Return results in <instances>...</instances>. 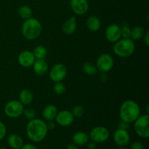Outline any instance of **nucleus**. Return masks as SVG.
I'll list each match as a JSON object with an SVG mask.
<instances>
[{
    "label": "nucleus",
    "instance_id": "nucleus-16",
    "mask_svg": "<svg viewBox=\"0 0 149 149\" xmlns=\"http://www.w3.org/2000/svg\"><path fill=\"white\" fill-rule=\"evenodd\" d=\"M35 74L39 76H43L48 71L49 66L45 59H36L32 65Z\"/></svg>",
    "mask_w": 149,
    "mask_h": 149
},
{
    "label": "nucleus",
    "instance_id": "nucleus-34",
    "mask_svg": "<svg viewBox=\"0 0 149 149\" xmlns=\"http://www.w3.org/2000/svg\"><path fill=\"white\" fill-rule=\"evenodd\" d=\"M47 127L48 130H52L55 129V123L53 121H48L47 123H46Z\"/></svg>",
    "mask_w": 149,
    "mask_h": 149
},
{
    "label": "nucleus",
    "instance_id": "nucleus-18",
    "mask_svg": "<svg viewBox=\"0 0 149 149\" xmlns=\"http://www.w3.org/2000/svg\"><path fill=\"white\" fill-rule=\"evenodd\" d=\"M86 25L89 31L92 32H96L100 29L101 22L97 16L92 15L87 19Z\"/></svg>",
    "mask_w": 149,
    "mask_h": 149
},
{
    "label": "nucleus",
    "instance_id": "nucleus-30",
    "mask_svg": "<svg viewBox=\"0 0 149 149\" xmlns=\"http://www.w3.org/2000/svg\"><path fill=\"white\" fill-rule=\"evenodd\" d=\"M6 134H7V128L5 125L0 121V141L4 139Z\"/></svg>",
    "mask_w": 149,
    "mask_h": 149
},
{
    "label": "nucleus",
    "instance_id": "nucleus-22",
    "mask_svg": "<svg viewBox=\"0 0 149 149\" xmlns=\"http://www.w3.org/2000/svg\"><path fill=\"white\" fill-rule=\"evenodd\" d=\"M144 33H145V30L141 26H134L131 29L130 32V39L133 41L140 40L143 38Z\"/></svg>",
    "mask_w": 149,
    "mask_h": 149
},
{
    "label": "nucleus",
    "instance_id": "nucleus-33",
    "mask_svg": "<svg viewBox=\"0 0 149 149\" xmlns=\"http://www.w3.org/2000/svg\"><path fill=\"white\" fill-rule=\"evenodd\" d=\"M20 149H38V148H36L34 145H33V144L26 143V144H23Z\"/></svg>",
    "mask_w": 149,
    "mask_h": 149
},
{
    "label": "nucleus",
    "instance_id": "nucleus-13",
    "mask_svg": "<svg viewBox=\"0 0 149 149\" xmlns=\"http://www.w3.org/2000/svg\"><path fill=\"white\" fill-rule=\"evenodd\" d=\"M71 10L78 15H83L89 10V3L87 0H71L70 2Z\"/></svg>",
    "mask_w": 149,
    "mask_h": 149
},
{
    "label": "nucleus",
    "instance_id": "nucleus-6",
    "mask_svg": "<svg viewBox=\"0 0 149 149\" xmlns=\"http://www.w3.org/2000/svg\"><path fill=\"white\" fill-rule=\"evenodd\" d=\"M24 106L19 100H13L7 102L4 106V113L9 118L15 119L23 114Z\"/></svg>",
    "mask_w": 149,
    "mask_h": 149
},
{
    "label": "nucleus",
    "instance_id": "nucleus-9",
    "mask_svg": "<svg viewBox=\"0 0 149 149\" xmlns=\"http://www.w3.org/2000/svg\"><path fill=\"white\" fill-rule=\"evenodd\" d=\"M67 74V68L62 63H56L50 68L49 76L50 79L54 82L62 81Z\"/></svg>",
    "mask_w": 149,
    "mask_h": 149
},
{
    "label": "nucleus",
    "instance_id": "nucleus-14",
    "mask_svg": "<svg viewBox=\"0 0 149 149\" xmlns=\"http://www.w3.org/2000/svg\"><path fill=\"white\" fill-rule=\"evenodd\" d=\"M36 58H35L33 52L29 50H24L21 52L19 54L18 58H17L18 63L21 66L26 67V68L32 66Z\"/></svg>",
    "mask_w": 149,
    "mask_h": 149
},
{
    "label": "nucleus",
    "instance_id": "nucleus-27",
    "mask_svg": "<svg viewBox=\"0 0 149 149\" xmlns=\"http://www.w3.org/2000/svg\"><path fill=\"white\" fill-rule=\"evenodd\" d=\"M65 86L62 81L59 82H55V84L53 86V91L55 94L57 95H62L65 92Z\"/></svg>",
    "mask_w": 149,
    "mask_h": 149
},
{
    "label": "nucleus",
    "instance_id": "nucleus-36",
    "mask_svg": "<svg viewBox=\"0 0 149 149\" xmlns=\"http://www.w3.org/2000/svg\"><path fill=\"white\" fill-rule=\"evenodd\" d=\"M119 128L123 130H127V129L129 128V124L126 123V122H122H122L119 124Z\"/></svg>",
    "mask_w": 149,
    "mask_h": 149
},
{
    "label": "nucleus",
    "instance_id": "nucleus-29",
    "mask_svg": "<svg viewBox=\"0 0 149 149\" xmlns=\"http://www.w3.org/2000/svg\"><path fill=\"white\" fill-rule=\"evenodd\" d=\"M23 114L26 119L31 120L36 117V112L32 109H24L23 111Z\"/></svg>",
    "mask_w": 149,
    "mask_h": 149
},
{
    "label": "nucleus",
    "instance_id": "nucleus-24",
    "mask_svg": "<svg viewBox=\"0 0 149 149\" xmlns=\"http://www.w3.org/2000/svg\"><path fill=\"white\" fill-rule=\"evenodd\" d=\"M32 52L36 59H45L47 55V49L42 45H39L34 48Z\"/></svg>",
    "mask_w": 149,
    "mask_h": 149
},
{
    "label": "nucleus",
    "instance_id": "nucleus-31",
    "mask_svg": "<svg viewBox=\"0 0 149 149\" xmlns=\"http://www.w3.org/2000/svg\"><path fill=\"white\" fill-rule=\"evenodd\" d=\"M130 149H144V145L141 141H135L131 144Z\"/></svg>",
    "mask_w": 149,
    "mask_h": 149
},
{
    "label": "nucleus",
    "instance_id": "nucleus-25",
    "mask_svg": "<svg viewBox=\"0 0 149 149\" xmlns=\"http://www.w3.org/2000/svg\"><path fill=\"white\" fill-rule=\"evenodd\" d=\"M18 14L20 17L26 20L32 17L33 13L30 7L27 5H23L18 9Z\"/></svg>",
    "mask_w": 149,
    "mask_h": 149
},
{
    "label": "nucleus",
    "instance_id": "nucleus-37",
    "mask_svg": "<svg viewBox=\"0 0 149 149\" xmlns=\"http://www.w3.org/2000/svg\"><path fill=\"white\" fill-rule=\"evenodd\" d=\"M66 149H79V147L77 145H76V144H74V143H73L69 144V145L67 146Z\"/></svg>",
    "mask_w": 149,
    "mask_h": 149
},
{
    "label": "nucleus",
    "instance_id": "nucleus-32",
    "mask_svg": "<svg viewBox=\"0 0 149 149\" xmlns=\"http://www.w3.org/2000/svg\"><path fill=\"white\" fill-rule=\"evenodd\" d=\"M143 42L146 45V46L148 47L149 46V31H147L146 32H145L143 36Z\"/></svg>",
    "mask_w": 149,
    "mask_h": 149
},
{
    "label": "nucleus",
    "instance_id": "nucleus-28",
    "mask_svg": "<svg viewBox=\"0 0 149 149\" xmlns=\"http://www.w3.org/2000/svg\"><path fill=\"white\" fill-rule=\"evenodd\" d=\"M71 113H72L74 117L81 118L84 115V109L81 106L77 105V106H75L73 108L72 111H71Z\"/></svg>",
    "mask_w": 149,
    "mask_h": 149
},
{
    "label": "nucleus",
    "instance_id": "nucleus-5",
    "mask_svg": "<svg viewBox=\"0 0 149 149\" xmlns=\"http://www.w3.org/2000/svg\"><path fill=\"white\" fill-rule=\"evenodd\" d=\"M133 123L135 133L142 138H148L149 137V116L148 113L140 115Z\"/></svg>",
    "mask_w": 149,
    "mask_h": 149
},
{
    "label": "nucleus",
    "instance_id": "nucleus-39",
    "mask_svg": "<svg viewBox=\"0 0 149 149\" xmlns=\"http://www.w3.org/2000/svg\"><path fill=\"white\" fill-rule=\"evenodd\" d=\"M116 149H128V148H125V147H119V148H116Z\"/></svg>",
    "mask_w": 149,
    "mask_h": 149
},
{
    "label": "nucleus",
    "instance_id": "nucleus-10",
    "mask_svg": "<svg viewBox=\"0 0 149 149\" xmlns=\"http://www.w3.org/2000/svg\"><path fill=\"white\" fill-rule=\"evenodd\" d=\"M113 141L119 147H125L129 144L130 141V136L127 130L118 128L113 135Z\"/></svg>",
    "mask_w": 149,
    "mask_h": 149
},
{
    "label": "nucleus",
    "instance_id": "nucleus-41",
    "mask_svg": "<svg viewBox=\"0 0 149 149\" xmlns=\"http://www.w3.org/2000/svg\"><path fill=\"white\" fill-rule=\"evenodd\" d=\"M12 149H14V148H12Z\"/></svg>",
    "mask_w": 149,
    "mask_h": 149
},
{
    "label": "nucleus",
    "instance_id": "nucleus-3",
    "mask_svg": "<svg viewBox=\"0 0 149 149\" xmlns=\"http://www.w3.org/2000/svg\"><path fill=\"white\" fill-rule=\"evenodd\" d=\"M42 31V26L40 22L32 17L25 20L22 25V34L27 40L32 41L36 39L41 35Z\"/></svg>",
    "mask_w": 149,
    "mask_h": 149
},
{
    "label": "nucleus",
    "instance_id": "nucleus-7",
    "mask_svg": "<svg viewBox=\"0 0 149 149\" xmlns=\"http://www.w3.org/2000/svg\"><path fill=\"white\" fill-rule=\"evenodd\" d=\"M114 65L113 58L110 54H101L96 61V67L101 73H107L113 68Z\"/></svg>",
    "mask_w": 149,
    "mask_h": 149
},
{
    "label": "nucleus",
    "instance_id": "nucleus-15",
    "mask_svg": "<svg viewBox=\"0 0 149 149\" xmlns=\"http://www.w3.org/2000/svg\"><path fill=\"white\" fill-rule=\"evenodd\" d=\"M77 28V17L71 16L68 20H66L62 25V31L65 35H71L76 31Z\"/></svg>",
    "mask_w": 149,
    "mask_h": 149
},
{
    "label": "nucleus",
    "instance_id": "nucleus-12",
    "mask_svg": "<svg viewBox=\"0 0 149 149\" xmlns=\"http://www.w3.org/2000/svg\"><path fill=\"white\" fill-rule=\"evenodd\" d=\"M55 121L58 125L61 127H68L74 122V117L71 111L67 110L61 111L58 112L55 117Z\"/></svg>",
    "mask_w": 149,
    "mask_h": 149
},
{
    "label": "nucleus",
    "instance_id": "nucleus-26",
    "mask_svg": "<svg viewBox=\"0 0 149 149\" xmlns=\"http://www.w3.org/2000/svg\"><path fill=\"white\" fill-rule=\"evenodd\" d=\"M121 29V36L122 38H130V32L131 29L129 25L126 23H124L122 26H120Z\"/></svg>",
    "mask_w": 149,
    "mask_h": 149
},
{
    "label": "nucleus",
    "instance_id": "nucleus-19",
    "mask_svg": "<svg viewBox=\"0 0 149 149\" xmlns=\"http://www.w3.org/2000/svg\"><path fill=\"white\" fill-rule=\"evenodd\" d=\"M33 95L31 90L28 89H24L21 90L19 93V101L23 105V106H29L33 102Z\"/></svg>",
    "mask_w": 149,
    "mask_h": 149
},
{
    "label": "nucleus",
    "instance_id": "nucleus-2",
    "mask_svg": "<svg viewBox=\"0 0 149 149\" xmlns=\"http://www.w3.org/2000/svg\"><path fill=\"white\" fill-rule=\"evenodd\" d=\"M140 115V106L134 100H127L121 105L119 109V116L122 122L128 124L133 123Z\"/></svg>",
    "mask_w": 149,
    "mask_h": 149
},
{
    "label": "nucleus",
    "instance_id": "nucleus-21",
    "mask_svg": "<svg viewBox=\"0 0 149 149\" xmlns=\"http://www.w3.org/2000/svg\"><path fill=\"white\" fill-rule=\"evenodd\" d=\"M89 139V135L84 132H77L72 137L73 143L78 146H81L87 144Z\"/></svg>",
    "mask_w": 149,
    "mask_h": 149
},
{
    "label": "nucleus",
    "instance_id": "nucleus-17",
    "mask_svg": "<svg viewBox=\"0 0 149 149\" xmlns=\"http://www.w3.org/2000/svg\"><path fill=\"white\" fill-rule=\"evenodd\" d=\"M58 113V109L54 105H47L42 111V117L46 121H53Z\"/></svg>",
    "mask_w": 149,
    "mask_h": 149
},
{
    "label": "nucleus",
    "instance_id": "nucleus-20",
    "mask_svg": "<svg viewBox=\"0 0 149 149\" xmlns=\"http://www.w3.org/2000/svg\"><path fill=\"white\" fill-rule=\"evenodd\" d=\"M7 143L14 149H20L23 145V141L21 137L17 134H11L7 138Z\"/></svg>",
    "mask_w": 149,
    "mask_h": 149
},
{
    "label": "nucleus",
    "instance_id": "nucleus-40",
    "mask_svg": "<svg viewBox=\"0 0 149 149\" xmlns=\"http://www.w3.org/2000/svg\"><path fill=\"white\" fill-rule=\"evenodd\" d=\"M1 149H4V148H1Z\"/></svg>",
    "mask_w": 149,
    "mask_h": 149
},
{
    "label": "nucleus",
    "instance_id": "nucleus-8",
    "mask_svg": "<svg viewBox=\"0 0 149 149\" xmlns=\"http://www.w3.org/2000/svg\"><path fill=\"white\" fill-rule=\"evenodd\" d=\"M110 136L109 130L103 126H97L93 128L90 132L89 138L96 143H101L108 141Z\"/></svg>",
    "mask_w": 149,
    "mask_h": 149
},
{
    "label": "nucleus",
    "instance_id": "nucleus-11",
    "mask_svg": "<svg viewBox=\"0 0 149 149\" xmlns=\"http://www.w3.org/2000/svg\"><path fill=\"white\" fill-rule=\"evenodd\" d=\"M105 36L109 42L115 43L122 38L120 26L115 23L109 25L105 31Z\"/></svg>",
    "mask_w": 149,
    "mask_h": 149
},
{
    "label": "nucleus",
    "instance_id": "nucleus-38",
    "mask_svg": "<svg viewBox=\"0 0 149 149\" xmlns=\"http://www.w3.org/2000/svg\"><path fill=\"white\" fill-rule=\"evenodd\" d=\"M106 79H107V76L106 75V73H101V74L100 76V79L103 81H106Z\"/></svg>",
    "mask_w": 149,
    "mask_h": 149
},
{
    "label": "nucleus",
    "instance_id": "nucleus-1",
    "mask_svg": "<svg viewBox=\"0 0 149 149\" xmlns=\"http://www.w3.org/2000/svg\"><path fill=\"white\" fill-rule=\"evenodd\" d=\"M48 133L46 122L40 119H31L26 125V134L29 140L39 143L45 139Z\"/></svg>",
    "mask_w": 149,
    "mask_h": 149
},
{
    "label": "nucleus",
    "instance_id": "nucleus-35",
    "mask_svg": "<svg viewBox=\"0 0 149 149\" xmlns=\"http://www.w3.org/2000/svg\"><path fill=\"white\" fill-rule=\"evenodd\" d=\"M87 147L88 149H95L96 148V143L94 141H88L87 143Z\"/></svg>",
    "mask_w": 149,
    "mask_h": 149
},
{
    "label": "nucleus",
    "instance_id": "nucleus-4",
    "mask_svg": "<svg viewBox=\"0 0 149 149\" xmlns=\"http://www.w3.org/2000/svg\"><path fill=\"white\" fill-rule=\"evenodd\" d=\"M113 50L115 55L120 58H128L135 52V42L130 38H121L114 43Z\"/></svg>",
    "mask_w": 149,
    "mask_h": 149
},
{
    "label": "nucleus",
    "instance_id": "nucleus-23",
    "mask_svg": "<svg viewBox=\"0 0 149 149\" xmlns=\"http://www.w3.org/2000/svg\"><path fill=\"white\" fill-rule=\"evenodd\" d=\"M82 71L86 75L95 76L97 73L98 70L96 67V65H95L91 62H87L83 65Z\"/></svg>",
    "mask_w": 149,
    "mask_h": 149
}]
</instances>
